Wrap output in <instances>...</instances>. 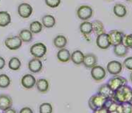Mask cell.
Listing matches in <instances>:
<instances>
[{"label":"cell","instance_id":"25","mask_svg":"<svg viewBox=\"0 0 132 113\" xmlns=\"http://www.w3.org/2000/svg\"><path fill=\"white\" fill-rule=\"evenodd\" d=\"M11 23V16L7 11H0V27H7Z\"/></svg>","mask_w":132,"mask_h":113},{"label":"cell","instance_id":"29","mask_svg":"<svg viewBox=\"0 0 132 113\" xmlns=\"http://www.w3.org/2000/svg\"><path fill=\"white\" fill-rule=\"evenodd\" d=\"M42 29H43V25L40 21L35 20L30 24L29 30L32 32V34H39L40 32H41Z\"/></svg>","mask_w":132,"mask_h":113},{"label":"cell","instance_id":"37","mask_svg":"<svg viewBox=\"0 0 132 113\" xmlns=\"http://www.w3.org/2000/svg\"><path fill=\"white\" fill-rule=\"evenodd\" d=\"M93 111V113H109V111L106 107L100 108L96 109V110H94Z\"/></svg>","mask_w":132,"mask_h":113},{"label":"cell","instance_id":"20","mask_svg":"<svg viewBox=\"0 0 132 113\" xmlns=\"http://www.w3.org/2000/svg\"><path fill=\"white\" fill-rule=\"evenodd\" d=\"M113 13L116 17H119V18H123L124 17L127 13V8L124 5L120 4V3H117L113 6Z\"/></svg>","mask_w":132,"mask_h":113},{"label":"cell","instance_id":"30","mask_svg":"<svg viewBox=\"0 0 132 113\" xmlns=\"http://www.w3.org/2000/svg\"><path fill=\"white\" fill-rule=\"evenodd\" d=\"M11 84V80L6 74H0V88H7Z\"/></svg>","mask_w":132,"mask_h":113},{"label":"cell","instance_id":"22","mask_svg":"<svg viewBox=\"0 0 132 113\" xmlns=\"http://www.w3.org/2000/svg\"><path fill=\"white\" fill-rule=\"evenodd\" d=\"M53 43H54V45L61 49V48H64L66 45H67V43H68V40L66 38L65 36L64 35H61V34H59V35H57L54 41H53Z\"/></svg>","mask_w":132,"mask_h":113},{"label":"cell","instance_id":"23","mask_svg":"<svg viewBox=\"0 0 132 113\" xmlns=\"http://www.w3.org/2000/svg\"><path fill=\"white\" fill-rule=\"evenodd\" d=\"M35 85L37 91L40 93H46L49 90V82L46 79H39L38 80H37Z\"/></svg>","mask_w":132,"mask_h":113},{"label":"cell","instance_id":"24","mask_svg":"<svg viewBox=\"0 0 132 113\" xmlns=\"http://www.w3.org/2000/svg\"><path fill=\"white\" fill-rule=\"evenodd\" d=\"M79 30L80 32L86 36V35H89L91 33H93V25H92V22H89L88 20L83 21L80 26H79Z\"/></svg>","mask_w":132,"mask_h":113},{"label":"cell","instance_id":"14","mask_svg":"<svg viewBox=\"0 0 132 113\" xmlns=\"http://www.w3.org/2000/svg\"><path fill=\"white\" fill-rule=\"evenodd\" d=\"M36 78L32 74H25L21 79V84L26 89H31L36 84Z\"/></svg>","mask_w":132,"mask_h":113},{"label":"cell","instance_id":"16","mask_svg":"<svg viewBox=\"0 0 132 113\" xmlns=\"http://www.w3.org/2000/svg\"><path fill=\"white\" fill-rule=\"evenodd\" d=\"M128 51L129 48L123 43H120L113 46V53L117 57H125L128 53Z\"/></svg>","mask_w":132,"mask_h":113},{"label":"cell","instance_id":"15","mask_svg":"<svg viewBox=\"0 0 132 113\" xmlns=\"http://www.w3.org/2000/svg\"><path fill=\"white\" fill-rule=\"evenodd\" d=\"M13 99L8 94H0V110L4 111L7 108H12Z\"/></svg>","mask_w":132,"mask_h":113},{"label":"cell","instance_id":"13","mask_svg":"<svg viewBox=\"0 0 132 113\" xmlns=\"http://www.w3.org/2000/svg\"><path fill=\"white\" fill-rule=\"evenodd\" d=\"M43 68V63L40 59H32L28 63V69L33 73H37L41 71Z\"/></svg>","mask_w":132,"mask_h":113},{"label":"cell","instance_id":"45","mask_svg":"<svg viewBox=\"0 0 132 113\" xmlns=\"http://www.w3.org/2000/svg\"><path fill=\"white\" fill-rule=\"evenodd\" d=\"M131 103H132V101H131Z\"/></svg>","mask_w":132,"mask_h":113},{"label":"cell","instance_id":"36","mask_svg":"<svg viewBox=\"0 0 132 113\" xmlns=\"http://www.w3.org/2000/svg\"><path fill=\"white\" fill-rule=\"evenodd\" d=\"M119 104H120V103H118V102H117V101H115L113 100V101L110 102V104H109V106L107 107V109H108L109 111H117V107L119 106Z\"/></svg>","mask_w":132,"mask_h":113},{"label":"cell","instance_id":"5","mask_svg":"<svg viewBox=\"0 0 132 113\" xmlns=\"http://www.w3.org/2000/svg\"><path fill=\"white\" fill-rule=\"evenodd\" d=\"M108 36H109L110 44L114 46L120 43H123L125 34H123V32H121L120 31L112 30L108 33Z\"/></svg>","mask_w":132,"mask_h":113},{"label":"cell","instance_id":"7","mask_svg":"<svg viewBox=\"0 0 132 113\" xmlns=\"http://www.w3.org/2000/svg\"><path fill=\"white\" fill-rule=\"evenodd\" d=\"M23 41L19 36H13L7 37L5 40V45L7 48L12 51L19 49L22 46Z\"/></svg>","mask_w":132,"mask_h":113},{"label":"cell","instance_id":"43","mask_svg":"<svg viewBox=\"0 0 132 113\" xmlns=\"http://www.w3.org/2000/svg\"><path fill=\"white\" fill-rule=\"evenodd\" d=\"M125 1H127V2H131L132 0H125Z\"/></svg>","mask_w":132,"mask_h":113},{"label":"cell","instance_id":"27","mask_svg":"<svg viewBox=\"0 0 132 113\" xmlns=\"http://www.w3.org/2000/svg\"><path fill=\"white\" fill-rule=\"evenodd\" d=\"M93 25V32L96 35H99L102 33H104V25L100 20H94L92 22Z\"/></svg>","mask_w":132,"mask_h":113},{"label":"cell","instance_id":"44","mask_svg":"<svg viewBox=\"0 0 132 113\" xmlns=\"http://www.w3.org/2000/svg\"><path fill=\"white\" fill-rule=\"evenodd\" d=\"M106 1H112V0H106Z\"/></svg>","mask_w":132,"mask_h":113},{"label":"cell","instance_id":"18","mask_svg":"<svg viewBox=\"0 0 132 113\" xmlns=\"http://www.w3.org/2000/svg\"><path fill=\"white\" fill-rule=\"evenodd\" d=\"M97 94H100L101 96L106 98H112L113 94V91H112V89L108 86L107 84H105L99 87Z\"/></svg>","mask_w":132,"mask_h":113},{"label":"cell","instance_id":"28","mask_svg":"<svg viewBox=\"0 0 132 113\" xmlns=\"http://www.w3.org/2000/svg\"><path fill=\"white\" fill-rule=\"evenodd\" d=\"M8 66L11 70H13V71L19 70L21 67V61L17 57H13L10 59Z\"/></svg>","mask_w":132,"mask_h":113},{"label":"cell","instance_id":"32","mask_svg":"<svg viewBox=\"0 0 132 113\" xmlns=\"http://www.w3.org/2000/svg\"><path fill=\"white\" fill-rule=\"evenodd\" d=\"M122 113H132V103L131 102L122 103Z\"/></svg>","mask_w":132,"mask_h":113},{"label":"cell","instance_id":"38","mask_svg":"<svg viewBox=\"0 0 132 113\" xmlns=\"http://www.w3.org/2000/svg\"><path fill=\"white\" fill-rule=\"evenodd\" d=\"M19 113H34V111L30 107H24L20 109Z\"/></svg>","mask_w":132,"mask_h":113},{"label":"cell","instance_id":"33","mask_svg":"<svg viewBox=\"0 0 132 113\" xmlns=\"http://www.w3.org/2000/svg\"><path fill=\"white\" fill-rule=\"evenodd\" d=\"M45 4L50 8H57L61 4V0H44Z\"/></svg>","mask_w":132,"mask_h":113},{"label":"cell","instance_id":"12","mask_svg":"<svg viewBox=\"0 0 132 113\" xmlns=\"http://www.w3.org/2000/svg\"><path fill=\"white\" fill-rule=\"evenodd\" d=\"M97 62H98V59L96 57V55L93 53H89L85 55L82 64L86 68L91 69L97 64Z\"/></svg>","mask_w":132,"mask_h":113},{"label":"cell","instance_id":"26","mask_svg":"<svg viewBox=\"0 0 132 113\" xmlns=\"http://www.w3.org/2000/svg\"><path fill=\"white\" fill-rule=\"evenodd\" d=\"M19 37L22 40L23 42L28 43V42H30L32 41V39H33V34H32V32L30 30L23 29V30H22L20 32Z\"/></svg>","mask_w":132,"mask_h":113},{"label":"cell","instance_id":"31","mask_svg":"<svg viewBox=\"0 0 132 113\" xmlns=\"http://www.w3.org/2000/svg\"><path fill=\"white\" fill-rule=\"evenodd\" d=\"M53 108L50 103L45 102L42 103L39 107V112L40 113H52Z\"/></svg>","mask_w":132,"mask_h":113},{"label":"cell","instance_id":"41","mask_svg":"<svg viewBox=\"0 0 132 113\" xmlns=\"http://www.w3.org/2000/svg\"><path fill=\"white\" fill-rule=\"evenodd\" d=\"M130 82L132 83V72H131L130 74Z\"/></svg>","mask_w":132,"mask_h":113},{"label":"cell","instance_id":"6","mask_svg":"<svg viewBox=\"0 0 132 113\" xmlns=\"http://www.w3.org/2000/svg\"><path fill=\"white\" fill-rule=\"evenodd\" d=\"M106 76V72L103 66L96 65L95 66L91 68V77L96 82L102 81L103 79H105Z\"/></svg>","mask_w":132,"mask_h":113},{"label":"cell","instance_id":"3","mask_svg":"<svg viewBox=\"0 0 132 113\" xmlns=\"http://www.w3.org/2000/svg\"><path fill=\"white\" fill-rule=\"evenodd\" d=\"M47 46L41 42L35 43L34 44L30 49V54L34 56V58L37 59H41L46 55L47 53Z\"/></svg>","mask_w":132,"mask_h":113},{"label":"cell","instance_id":"17","mask_svg":"<svg viewBox=\"0 0 132 113\" xmlns=\"http://www.w3.org/2000/svg\"><path fill=\"white\" fill-rule=\"evenodd\" d=\"M57 58L61 63H68L71 60V52L64 48H61L57 53Z\"/></svg>","mask_w":132,"mask_h":113},{"label":"cell","instance_id":"19","mask_svg":"<svg viewBox=\"0 0 132 113\" xmlns=\"http://www.w3.org/2000/svg\"><path fill=\"white\" fill-rule=\"evenodd\" d=\"M85 55L80 50H76L71 54V60L76 65H81L83 63Z\"/></svg>","mask_w":132,"mask_h":113},{"label":"cell","instance_id":"2","mask_svg":"<svg viewBox=\"0 0 132 113\" xmlns=\"http://www.w3.org/2000/svg\"><path fill=\"white\" fill-rule=\"evenodd\" d=\"M106 100H107V98L101 96L99 94H96L90 97V98L89 99V101H88V104H89V108L92 111H94L100 108L104 107V104H105Z\"/></svg>","mask_w":132,"mask_h":113},{"label":"cell","instance_id":"10","mask_svg":"<svg viewBox=\"0 0 132 113\" xmlns=\"http://www.w3.org/2000/svg\"><path fill=\"white\" fill-rule=\"evenodd\" d=\"M96 45L100 48V49H107L110 48V39H109V36L107 33H102L99 35H97L96 40Z\"/></svg>","mask_w":132,"mask_h":113},{"label":"cell","instance_id":"21","mask_svg":"<svg viewBox=\"0 0 132 113\" xmlns=\"http://www.w3.org/2000/svg\"><path fill=\"white\" fill-rule=\"evenodd\" d=\"M42 25L46 28H52L56 24V20L52 15H44L42 17Z\"/></svg>","mask_w":132,"mask_h":113},{"label":"cell","instance_id":"42","mask_svg":"<svg viewBox=\"0 0 132 113\" xmlns=\"http://www.w3.org/2000/svg\"><path fill=\"white\" fill-rule=\"evenodd\" d=\"M109 113H119L117 111H109Z\"/></svg>","mask_w":132,"mask_h":113},{"label":"cell","instance_id":"35","mask_svg":"<svg viewBox=\"0 0 132 113\" xmlns=\"http://www.w3.org/2000/svg\"><path fill=\"white\" fill-rule=\"evenodd\" d=\"M123 66H124L128 70L132 71V56L127 57L124 59V61L123 63Z\"/></svg>","mask_w":132,"mask_h":113},{"label":"cell","instance_id":"39","mask_svg":"<svg viewBox=\"0 0 132 113\" xmlns=\"http://www.w3.org/2000/svg\"><path fill=\"white\" fill-rule=\"evenodd\" d=\"M6 66V60L3 57L0 56V70H3Z\"/></svg>","mask_w":132,"mask_h":113},{"label":"cell","instance_id":"9","mask_svg":"<svg viewBox=\"0 0 132 113\" xmlns=\"http://www.w3.org/2000/svg\"><path fill=\"white\" fill-rule=\"evenodd\" d=\"M127 80L124 77L117 75V76H114L113 77L110 78L106 84L112 89V91H115L117 89H118L121 86L127 84Z\"/></svg>","mask_w":132,"mask_h":113},{"label":"cell","instance_id":"4","mask_svg":"<svg viewBox=\"0 0 132 113\" xmlns=\"http://www.w3.org/2000/svg\"><path fill=\"white\" fill-rule=\"evenodd\" d=\"M76 14H77V17L80 20H82L83 21H86V20H89L93 17V10L89 6L82 5V6H79L78 8Z\"/></svg>","mask_w":132,"mask_h":113},{"label":"cell","instance_id":"46","mask_svg":"<svg viewBox=\"0 0 132 113\" xmlns=\"http://www.w3.org/2000/svg\"><path fill=\"white\" fill-rule=\"evenodd\" d=\"M0 1H1V0H0Z\"/></svg>","mask_w":132,"mask_h":113},{"label":"cell","instance_id":"11","mask_svg":"<svg viewBox=\"0 0 132 113\" xmlns=\"http://www.w3.org/2000/svg\"><path fill=\"white\" fill-rule=\"evenodd\" d=\"M33 7L29 4V3H21L19 6H18V13L20 15V17H21L22 18L27 19L29 18L32 13H33Z\"/></svg>","mask_w":132,"mask_h":113},{"label":"cell","instance_id":"1","mask_svg":"<svg viewBox=\"0 0 132 113\" xmlns=\"http://www.w3.org/2000/svg\"><path fill=\"white\" fill-rule=\"evenodd\" d=\"M112 99L118 103L131 102L132 101V88L127 84H124L113 91Z\"/></svg>","mask_w":132,"mask_h":113},{"label":"cell","instance_id":"40","mask_svg":"<svg viewBox=\"0 0 132 113\" xmlns=\"http://www.w3.org/2000/svg\"><path fill=\"white\" fill-rule=\"evenodd\" d=\"M3 113H17V112H16V111L15 109H13L12 108H7V109L4 110Z\"/></svg>","mask_w":132,"mask_h":113},{"label":"cell","instance_id":"8","mask_svg":"<svg viewBox=\"0 0 132 113\" xmlns=\"http://www.w3.org/2000/svg\"><path fill=\"white\" fill-rule=\"evenodd\" d=\"M122 70H123V64L119 61L113 60L107 63L106 70L110 74L113 76L119 75L122 72Z\"/></svg>","mask_w":132,"mask_h":113},{"label":"cell","instance_id":"34","mask_svg":"<svg viewBox=\"0 0 132 113\" xmlns=\"http://www.w3.org/2000/svg\"><path fill=\"white\" fill-rule=\"evenodd\" d=\"M123 43L128 48L132 49V34H127L124 36Z\"/></svg>","mask_w":132,"mask_h":113}]
</instances>
